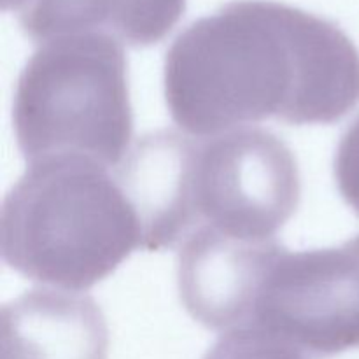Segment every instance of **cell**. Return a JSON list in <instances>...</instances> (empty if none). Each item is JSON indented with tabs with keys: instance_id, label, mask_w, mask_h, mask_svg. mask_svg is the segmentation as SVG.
Returning <instances> with one entry per match:
<instances>
[{
	"instance_id": "6da1fadb",
	"label": "cell",
	"mask_w": 359,
	"mask_h": 359,
	"mask_svg": "<svg viewBox=\"0 0 359 359\" xmlns=\"http://www.w3.org/2000/svg\"><path fill=\"white\" fill-rule=\"evenodd\" d=\"M163 93L175 125L198 137L265 119L332 125L359 104V49L326 18L237 0L175 37Z\"/></svg>"
},
{
	"instance_id": "7a4b0ae2",
	"label": "cell",
	"mask_w": 359,
	"mask_h": 359,
	"mask_svg": "<svg viewBox=\"0 0 359 359\" xmlns=\"http://www.w3.org/2000/svg\"><path fill=\"white\" fill-rule=\"evenodd\" d=\"M144 249L182 244L198 228L273 241L300 205L297 158L276 133L238 128L207 140L147 133L133 165Z\"/></svg>"
},
{
	"instance_id": "3957f363",
	"label": "cell",
	"mask_w": 359,
	"mask_h": 359,
	"mask_svg": "<svg viewBox=\"0 0 359 359\" xmlns=\"http://www.w3.org/2000/svg\"><path fill=\"white\" fill-rule=\"evenodd\" d=\"M2 258L34 283L84 291L142 248L135 205L109 167L86 158L30 163L2 203Z\"/></svg>"
},
{
	"instance_id": "277c9868",
	"label": "cell",
	"mask_w": 359,
	"mask_h": 359,
	"mask_svg": "<svg viewBox=\"0 0 359 359\" xmlns=\"http://www.w3.org/2000/svg\"><path fill=\"white\" fill-rule=\"evenodd\" d=\"M13 128L28 163L86 158L121 165L133 133L121 42L104 34L46 41L18 76Z\"/></svg>"
},
{
	"instance_id": "5b68a950",
	"label": "cell",
	"mask_w": 359,
	"mask_h": 359,
	"mask_svg": "<svg viewBox=\"0 0 359 359\" xmlns=\"http://www.w3.org/2000/svg\"><path fill=\"white\" fill-rule=\"evenodd\" d=\"M251 326L284 339L305 359L359 349V235L335 248L280 249L259 287Z\"/></svg>"
},
{
	"instance_id": "8992f818",
	"label": "cell",
	"mask_w": 359,
	"mask_h": 359,
	"mask_svg": "<svg viewBox=\"0 0 359 359\" xmlns=\"http://www.w3.org/2000/svg\"><path fill=\"white\" fill-rule=\"evenodd\" d=\"M284 245L226 237L198 228L181 244L177 290L195 321L214 332L251 326L256 298Z\"/></svg>"
},
{
	"instance_id": "52a82bcc",
	"label": "cell",
	"mask_w": 359,
	"mask_h": 359,
	"mask_svg": "<svg viewBox=\"0 0 359 359\" xmlns=\"http://www.w3.org/2000/svg\"><path fill=\"white\" fill-rule=\"evenodd\" d=\"M2 359H109V328L88 294L25 291L2 307Z\"/></svg>"
},
{
	"instance_id": "ba28073f",
	"label": "cell",
	"mask_w": 359,
	"mask_h": 359,
	"mask_svg": "<svg viewBox=\"0 0 359 359\" xmlns=\"http://www.w3.org/2000/svg\"><path fill=\"white\" fill-rule=\"evenodd\" d=\"M27 37L46 42L104 34L132 48L163 41L186 11V0H6Z\"/></svg>"
},
{
	"instance_id": "9c48e42d",
	"label": "cell",
	"mask_w": 359,
	"mask_h": 359,
	"mask_svg": "<svg viewBox=\"0 0 359 359\" xmlns=\"http://www.w3.org/2000/svg\"><path fill=\"white\" fill-rule=\"evenodd\" d=\"M202 359H305L297 347L263 328H237L219 337Z\"/></svg>"
},
{
	"instance_id": "30bf717a",
	"label": "cell",
	"mask_w": 359,
	"mask_h": 359,
	"mask_svg": "<svg viewBox=\"0 0 359 359\" xmlns=\"http://www.w3.org/2000/svg\"><path fill=\"white\" fill-rule=\"evenodd\" d=\"M333 174L344 202L359 217V116L340 137Z\"/></svg>"
}]
</instances>
